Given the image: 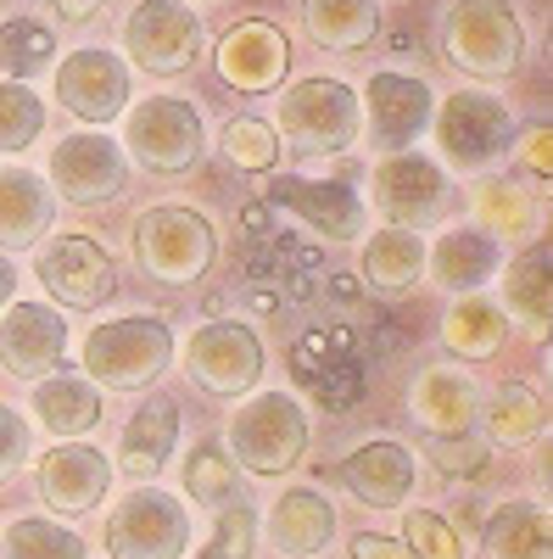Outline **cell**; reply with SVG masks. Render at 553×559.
I'll return each mask as SVG.
<instances>
[{
    "instance_id": "6da1fadb",
    "label": "cell",
    "mask_w": 553,
    "mask_h": 559,
    "mask_svg": "<svg viewBox=\"0 0 553 559\" xmlns=\"http://www.w3.org/2000/svg\"><path fill=\"white\" fill-rule=\"evenodd\" d=\"M531 28L515 0H453L442 12V62L465 79L497 84L526 73Z\"/></svg>"
},
{
    "instance_id": "7a4b0ae2",
    "label": "cell",
    "mask_w": 553,
    "mask_h": 559,
    "mask_svg": "<svg viewBox=\"0 0 553 559\" xmlns=\"http://www.w3.org/2000/svg\"><path fill=\"white\" fill-rule=\"evenodd\" d=\"M313 442L308 408L291 392H252L224 426V453L247 476H286L302 464Z\"/></svg>"
},
{
    "instance_id": "3957f363",
    "label": "cell",
    "mask_w": 553,
    "mask_h": 559,
    "mask_svg": "<svg viewBox=\"0 0 553 559\" xmlns=\"http://www.w3.org/2000/svg\"><path fill=\"white\" fill-rule=\"evenodd\" d=\"M274 123H280L286 146L297 157H341L363 140V107H358V90L341 79H297L286 84L280 107H274Z\"/></svg>"
},
{
    "instance_id": "277c9868",
    "label": "cell",
    "mask_w": 553,
    "mask_h": 559,
    "mask_svg": "<svg viewBox=\"0 0 553 559\" xmlns=\"http://www.w3.org/2000/svg\"><path fill=\"white\" fill-rule=\"evenodd\" d=\"M173 353H179V342H173L168 319H157V313L107 319L84 336V376L107 392H141L173 364Z\"/></svg>"
},
{
    "instance_id": "5b68a950",
    "label": "cell",
    "mask_w": 553,
    "mask_h": 559,
    "mask_svg": "<svg viewBox=\"0 0 553 559\" xmlns=\"http://www.w3.org/2000/svg\"><path fill=\"white\" fill-rule=\"evenodd\" d=\"M134 263L157 286H196L218 263V229L207 213L184 207V202H157L134 218Z\"/></svg>"
},
{
    "instance_id": "8992f818",
    "label": "cell",
    "mask_w": 553,
    "mask_h": 559,
    "mask_svg": "<svg viewBox=\"0 0 553 559\" xmlns=\"http://www.w3.org/2000/svg\"><path fill=\"white\" fill-rule=\"evenodd\" d=\"M123 157H134L146 174H191L207 157V129L202 112L184 102V96H146V102H129L123 118Z\"/></svg>"
},
{
    "instance_id": "52a82bcc",
    "label": "cell",
    "mask_w": 553,
    "mask_h": 559,
    "mask_svg": "<svg viewBox=\"0 0 553 559\" xmlns=\"http://www.w3.org/2000/svg\"><path fill=\"white\" fill-rule=\"evenodd\" d=\"M207 51V23L184 0H141L123 23V57L152 79H184Z\"/></svg>"
},
{
    "instance_id": "ba28073f",
    "label": "cell",
    "mask_w": 553,
    "mask_h": 559,
    "mask_svg": "<svg viewBox=\"0 0 553 559\" xmlns=\"http://www.w3.org/2000/svg\"><path fill=\"white\" fill-rule=\"evenodd\" d=\"M436 152L447 174H481L492 168L515 140V112L486 90H453V96L431 112Z\"/></svg>"
},
{
    "instance_id": "9c48e42d",
    "label": "cell",
    "mask_w": 553,
    "mask_h": 559,
    "mask_svg": "<svg viewBox=\"0 0 553 559\" xmlns=\"http://www.w3.org/2000/svg\"><path fill=\"white\" fill-rule=\"evenodd\" d=\"M101 543L112 559H184L196 543L191 532V509L163 487H141L107 509Z\"/></svg>"
},
{
    "instance_id": "30bf717a",
    "label": "cell",
    "mask_w": 553,
    "mask_h": 559,
    "mask_svg": "<svg viewBox=\"0 0 553 559\" xmlns=\"http://www.w3.org/2000/svg\"><path fill=\"white\" fill-rule=\"evenodd\" d=\"M263 364H268V353H263L257 331L241 324V319H213L184 342V376H191V386L202 397H247V392H257Z\"/></svg>"
},
{
    "instance_id": "8fae6325",
    "label": "cell",
    "mask_w": 553,
    "mask_h": 559,
    "mask_svg": "<svg viewBox=\"0 0 553 559\" xmlns=\"http://www.w3.org/2000/svg\"><path fill=\"white\" fill-rule=\"evenodd\" d=\"M45 185L73 202V207H107L123 197L129 185V157L112 134L101 129H73L68 140L51 146V163H45Z\"/></svg>"
},
{
    "instance_id": "7c38bea8",
    "label": "cell",
    "mask_w": 553,
    "mask_h": 559,
    "mask_svg": "<svg viewBox=\"0 0 553 559\" xmlns=\"http://www.w3.org/2000/svg\"><path fill=\"white\" fill-rule=\"evenodd\" d=\"M397 229H431L447 213V168L420 152H386L369 168V202Z\"/></svg>"
},
{
    "instance_id": "4fadbf2b",
    "label": "cell",
    "mask_w": 553,
    "mask_h": 559,
    "mask_svg": "<svg viewBox=\"0 0 553 559\" xmlns=\"http://www.w3.org/2000/svg\"><path fill=\"white\" fill-rule=\"evenodd\" d=\"M57 102L89 123V129H101L112 118L129 112L134 102V79H129V62L118 51H107V45H84V51H68L57 62Z\"/></svg>"
},
{
    "instance_id": "5bb4252c",
    "label": "cell",
    "mask_w": 553,
    "mask_h": 559,
    "mask_svg": "<svg viewBox=\"0 0 553 559\" xmlns=\"http://www.w3.org/2000/svg\"><path fill=\"white\" fill-rule=\"evenodd\" d=\"M358 107H363V134L386 152H413V140L431 134V112H436V90L413 73H375L358 90Z\"/></svg>"
},
{
    "instance_id": "9a60e30c",
    "label": "cell",
    "mask_w": 553,
    "mask_h": 559,
    "mask_svg": "<svg viewBox=\"0 0 553 559\" xmlns=\"http://www.w3.org/2000/svg\"><path fill=\"white\" fill-rule=\"evenodd\" d=\"M291 381L302 386V397L313 408H330V414H347L363 403V358L352 347L347 331H308L297 347H291Z\"/></svg>"
},
{
    "instance_id": "2e32d148",
    "label": "cell",
    "mask_w": 553,
    "mask_h": 559,
    "mask_svg": "<svg viewBox=\"0 0 553 559\" xmlns=\"http://www.w3.org/2000/svg\"><path fill=\"white\" fill-rule=\"evenodd\" d=\"M68 358V319L51 302H7L0 308V369L17 381L57 376Z\"/></svg>"
},
{
    "instance_id": "e0dca14e",
    "label": "cell",
    "mask_w": 553,
    "mask_h": 559,
    "mask_svg": "<svg viewBox=\"0 0 553 559\" xmlns=\"http://www.w3.org/2000/svg\"><path fill=\"white\" fill-rule=\"evenodd\" d=\"M39 286L51 292L57 308L89 313L118 292V263L107 258L101 241H89V236H57L39 252Z\"/></svg>"
},
{
    "instance_id": "ac0fdd59",
    "label": "cell",
    "mask_w": 553,
    "mask_h": 559,
    "mask_svg": "<svg viewBox=\"0 0 553 559\" xmlns=\"http://www.w3.org/2000/svg\"><path fill=\"white\" fill-rule=\"evenodd\" d=\"M112 487V459L96 442H57L51 453L39 459V498L51 503V515H89Z\"/></svg>"
},
{
    "instance_id": "d6986e66",
    "label": "cell",
    "mask_w": 553,
    "mask_h": 559,
    "mask_svg": "<svg viewBox=\"0 0 553 559\" xmlns=\"http://www.w3.org/2000/svg\"><path fill=\"white\" fill-rule=\"evenodd\" d=\"M268 202L280 213H297L325 241H358L369 224V207H363L352 179H274Z\"/></svg>"
},
{
    "instance_id": "ffe728a7",
    "label": "cell",
    "mask_w": 553,
    "mask_h": 559,
    "mask_svg": "<svg viewBox=\"0 0 553 559\" xmlns=\"http://www.w3.org/2000/svg\"><path fill=\"white\" fill-rule=\"evenodd\" d=\"M218 73L247 96H268L291 73V39L274 23H236L218 39Z\"/></svg>"
},
{
    "instance_id": "44dd1931",
    "label": "cell",
    "mask_w": 553,
    "mask_h": 559,
    "mask_svg": "<svg viewBox=\"0 0 553 559\" xmlns=\"http://www.w3.org/2000/svg\"><path fill=\"white\" fill-rule=\"evenodd\" d=\"M413 481H420V464L397 437H369L363 448H352L341 459V487L363 503V509H397L408 503Z\"/></svg>"
},
{
    "instance_id": "7402d4cb",
    "label": "cell",
    "mask_w": 553,
    "mask_h": 559,
    "mask_svg": "<svg viewBox=\"0 0 553 559\" xmlns=\"http://www.w3.org/2000/svg\"><path fill=\"white\" fill-rule=\"evenodd\" d=\"M408 414L420 419L425 437H470L481 431V386L458 369H420L408 392Z\"/></svg>"
},
{
    "instance_id": "603a6c76",
    "label": "cell",
    "mask_w": 553,
    "mask_h": 559,
    "mask_svg": "<svg viewBox=\"0 0 553 559\" xmlns=\"http://www.w3.org/2000/svg\"><path fill=\"white\" fill-rule=\"evenodd\" d=\"M57 229V191L34 168H0V252H28Z\"/></svg>"
},
{
    "instance_id": "cb8c5ba5",
    "label": "cell",
    "mask_w": 553,
    "mask_h": 559,
    "mask_svg": "<svg viewBox=\"0 0 553 559\" xmlns=\"http://www.w3.org/2000/svg\"><path fill=\"white\" fill-rule=\"evenodd\" d=\"M497 269H503V247L481 224L442 229L436 247H425V280H436L442 292H458V297L481 292L486 280H497Z\"/></svg>"
},
{
    "instance_id": "d4e9b609",
    "label": "cell",
    "mask_w": 553,
    "mask_h": 559,
    "mask_svg": "<svg viewBox=\"0 0 553 559\" xmlns=\"http://www.w3.org/2000/svg\"><path fill=\"white\" fill-rule=\"evenodd\" d=\"M173 448H179V403L146 397L141 408L129 414V426H123V437L112 448V464L123 476H134V481H152V476L168 471Z\"/></svg>"
},
{
    "instance_id": "484cf974",
    "label": "cell",
    "mask_w": 553,
    "mask_h": 559,
    "mask_svg": "<svg viewBox=\"0 0 553 559\" xmlns=\"http://www.w3.org/2000/svg\"><path fill=\"white\" fill-rule=\"evenodd\" d=\"M425 236L420 229H397L386 224L381 236H369L363 241V263H358V280H363V292H375V297H408L413 286L425 280Z\"/></svg>"
},
{
    "instance_id": "4316f807",
    "label": "cell",
    "mask_w": 553,
    "mask_h": 559,
    "mask_svg": "<svg viewBox=\"0 0 553 559\" xmlns=\"http://www.w3.org/2000/svg\"><path fill=\"white\" fill-rule=\"evenodd\" d=\"M268 543L291 554V559H313L336 543V509L325 492L313 487H286L268 509Z\"/></svg>"
},
{
    "instance_id": "83f0119b",
    "label": "cell",
    "mask_w": 553,
    "mask_h": 559,
    "mask_svg": "<svg viewBox=\"0 0 553 559\" xmlns=\"http://www.w3.org/2000/svg\"><path fill=\"white\" fill-rule=\"evenodd\" d=\"M34 426L62 437V442L89 437L101 426V386L89 376H62V369L34 381Z\"/></svg>"
},
{
    "instance_id": "f1b7e54d",
    "label": "cell",
    "mask_w": 553,
    "mask_h": 559,
    "mask_svg": "<svg viewBox=\"0 0 553 559\" xmlns=\"http://www.w3.org/2000/svg\"><path fill=\"white\" fill-rule=\"evenodd\" d=\"M486 559H553V515L537 498L497 503L481 526Z\"/></svg>"
},
{
    "instance_id": "f546056e",
    "label": "cell",
    "mask_w": 553,
    "mask_h": 559,
    "mask_svg": "<svg viewBox=\"0 0 553 559\" xmlns=\"http://www.w3.org/2000/svg\"><path fill=\"white\" fill-rule=\"evenodd\" d=\"M503 342H509V313H503V302H492L486 292H465L453 297V308L442 313V347L453 358H492L503 353Z\"/></svg>"
},
{
    "instance_id": "4dcf8cb0",
    "label": "cell",
    "mask_w": 553,
    "mask_h": 559,
    "mask_svg": "<svg viewBox=\"0 0 553 559\" xmlns=\"http://www.w3.org/2000/svg\"><path fill=\"white\" fill-rule=\"evenodd\" d=\"M302 28L336 57L369 51L381 39V0H302Z\"/></svg>"
},
{
    "instance_id": "1f68e13d",
    "label": "cell",
    "mask_w": 553,
    "mask_h": 559,
    "mask_svg": "<svg viewBox=\"0 0 553 559\" xmlns=\"http://www.w3.org/2000/svg\"><path fill=\"white\" fill-rule=\"evenodd\" d=\"M503 313L520 319L537 342L548 336V319H553V247L548 241H531L509 263V274H503Z\"/></svg>"
},
{
    "instance_id": "d6a6232c",
    "label": "cell",
    "mask_w": 553,
    "mask_h": 559,
    "mask_svg": "<svg viewBox=\"0 0 553 559\" xmlns=\"http://www.w3.org/2000/svg\"><path fill=\"white\" fill-rule=\"evenodd\" d=\"M481 426H486L492 448H531L548 437V397L526 381H503L481 403Z\"/></svg>"
},
{
    "instance_id": "836d02e7",
    "label": "cell",
    "mask_w": 553,
    "mask_h": 559,
    "mask_svg": "<svg viewBox=\"0 0 553 559\" xmlns=\"http://www.w3.org/2000/svg\"><path fill=\"white\" fill-rule=\"evenodd\" d=\"M0 559H89L84 537L62 521H45V515H23L0 532Z\"/></svg>"
},
{
    "instance_id": "e575fe53",
    "label": "cell",
    "mask_w": 553,
    "mask_h": 559,
    "mask_svg": "<svg viewBox=\"0 0 553 559\" xmlns=\"http://www.w3.org/2000/svg\"><path fill=\"white\" fill-rule=\"evenodd\" d=\"M470 202L486 236H526V229H537V197L515 179H481Z\"/></svg>"
},
{
    "instance_id": "d590c367",
    "label": "cell",
    "mask_w": 553,
    "mask_h": 559,
    "mask_svg": "<svg viewBox=\"0 0 553 559\" xmlns=\"http://www.w3.org/2000/svg\"><path fill=\"white\" fill-rule=\"evenodd\" d=\"M51 62H57V34L45 23H34V17H7L0 23V73L7 79L28 84Z\"/></svg>"
},
{
    "instance_id": "8d00e7d4",
    "label": "cell",
    "mask_w": 553,
    "mask_h": 559,
    "mask_svg": "<svg viewBox=\"0 0 553 559\" xmlns=\"http://www.w3.org/2000/svg\"><path fill=\"white\" fill-rule=\"evenodd\" d=\"M184 498H196L207 509H224L229 498H241V471L236 459L224 453V442H196L191 459H184Z\"/></svg>"
},
{
    "instance_id": "74e56055",
    "label": "cell",
    "mask_w": 553,
    "mask_h": 559,
    "mask_svg": "<svg viewBox=\"0 0 553 559\" xmlns=\"http://www.w3.org/2000/svg\"><path fill=\"white\" fill-rule=\"evenodd\" d=\"M39 134H45V102L34 96L28 84L0 79V157L28 152Z\"/></svg>"
},
{
    "instance_id": "f35d334b",
    "label": "cell",
    "mask_w": 553,
    "mask_h": 559,
    "mask_svg": "<svg viewBox=\"0 0 553 559\" xmlns=\"http://www.w3.org/2000/svg\"><path fill=\"white\" fill-rule=\"evenodd\" d=\"M218 152L241 174H274V163H280V134L263 118H229L224 134H218Z\"/></svg>"
},
{
    "instance_id": "ab89813d",
    "label": "cell",
    "mask_w": 553,
    "mask_h": 559,
    "mask_svg": "<svg viewBox=\"0 0 553 559\" xmlns=\"http://www.w3.org/2000/svg\"><path fill=\"white\" fill-rule=\"evenodd\" d=\"M402 543L413 548V559H465V543H458L453 521H442L436 509H408Z\"/></svg>"
},
{
    "instance_id": "60d3db41",
    "label": "cell",
    "mask_w": 553,
    "mask_h": 559,
    "mask_svg": "<svg viewBox=\"0 0 553 559\" xmlns=\"http://www.w3.org/2000/svg\"><path fill=\"white\" fill-rule=\"evenodd\" d=\"M213 543H218L229 559H252V543H257V509H252V503H241V498H229V503L218 509Z\"/></svg>"
},
{
    "instance_id": "b9f144b4",
    "label": "cell",
    "mask_w": 553,
    "mask_h": 559,
    "mask_svg": "<svg viewBox=\"0 0 553 559\" xmlns=\"http://www.w3.org/2000/svg\"><path fill=\"white\" fill-rule=\"evenodd\" d=\"M28 459H34V426H28L17 408L0 403V487H7Z\"/></svg>"
},
{
    "instance_id": "7bdbcfd3",
    "label": "cell",
    "mask_w": 553,
    "mask_h": 559,
    "mask_svg": "<svg viewBox=\"0 0 553 559\" xmlns=\"http://www.w3.org/2000/svg\"><path fill=\"white\" fill-rule=\"evenodd\" d=\"M431 459H436L442 476H458V481L486 471V448H481L476 431L470 437H431Z\"/></svg>"
},
{
    "instance_id": "ee69618b",
    "label": "cell",
    "mask_w": 553,
    "mask_h": 559,
    "mask_svg": "<svg viewBox=\"0 0 553 559\" xmlns=\"http://www.w3.org/2000/svg\"><path fill=\"white\" fill-rule=\"evenodd\" d=\"M520 168H531L537 197H548V191H553V129H548V123L526 129V140H520Z\"/></svg>"
},
{
    "instance_id": "f6af8a7d",
    "label": "cell",
    "mask_w": 553,
    "mask_h": 559,
    "mask_svg": "<svg viewBox=\"0 0 553 559\" xmlns=\"http://www.w3.org/2000/svg\"><path fill=\"white\" fill-rule=\"evenodd\" d=\"M347 548H352V559H413V548L402 537H386V532H358Z\"/></svg>"
},
{
    "instance_id": "bcb514c9",
    "label": "cell",
    "mask_w": 553,
    "mask_h": 559,
    "mask_svg": "<svg viewBox=\"0 0 553 559\" xmlns=\"http://www.w3.org/2000/svg\"><path fill=\"white\" fill-rule=\"evenodd\" d=\"M45 7H51L62 23H73V28H79V23H96L107 0H45Z\"/></svg>"
},
{
    "instance_id": "7dc6e473",
    "label": "cell",
    "mask_w": 553,
    "mask_h": 559,
    "mask_svg": "<svg viewBox=\"0 0 553 559\" xmlns=\"http://www.w3.org/2000/svg\"><path fill=\"white\" fill-rule=\"evenodd\" d=\"M7 302H17V263L0 252V308H7Z\"/></svg>"
},
{
    "instance_id": "c3c4849f",
    "label": "cell",
    "mask_w": 553,
    "mask_h": 559,
    "mask_svg": "<svg viewBox=\"0 0 553 559\" xmlns=\"http://www.w3.org/2000/svg\"><path fill=\"white\" fill-rule=\"evenodd\" d=\"M184 559H229V554H224L218 543H207V548H196V554H184Z\"/></svg>"
}]
</instances>
